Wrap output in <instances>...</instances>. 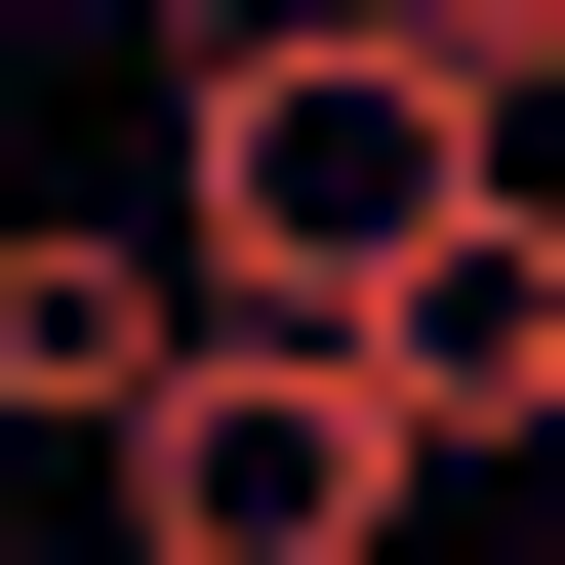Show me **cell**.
Instances as JSON below:
<instances>
[{"label":"cell","instance_id":"obj_1","mask_svg":"<svg viewBox=\"0 0 565 565\" xmlns=\"http://www.w3.org/2000/svg\"><path fill=\"white\" fill-rule=\"evenodd\" d=\"M445 202H484V121L404 82L364 0H202L162 41V282L202 323H323V364H364V282L445 243Z\"/></svg>","mask_w":565,"mask_h":565},{"label":"cell","instance_id":"obj_2","mask_svg":"<svg viewBox=\"0 0 565 565\" xmlns=\"http://www.w3.org/2000/svg\"><path fill=\"white\" fill-rule=\"evenodd\" d=\"M82 484H121V565H404V525H445V484H404V404L323 364V323H202Z\"/></svg>","mask_w":565,"mask_h":565},{"label":"cell","instance_id":"obj_3","mask_svg":"<svg viewBox=\"0 0 565 565\" xmlns=\"http://www.w3.org/2000/svg\"><path fill=\"white\" fill-rule=\"evenodd\" d=\"M364 404H404V484H484V445H565V202H525V162H484L445 243L364 282Z\"/></svg>","mask_w":565,"mask_h":565},{"label":"cell","instance_id":"obj_4","mask_svg":"<svg viewBox=\"0 0 565 565\" xmlns=\"http://www.w3.org/2000/svg\"><path fill=\"white\" fill-rule=\"evenodd\" d=\"M162 364H202V282H162V202H0V445H121Z\"/></svg>","mask_w":565,"mask_h":565},{"label":"cell","instance_id":"obj_5","mask_svg":"<svg viewBox=\"0 0 565 565\" xmlns=\"http://www.w3.org/2000/svg\"><path fill=\"white\" fill-rule=\"evenodd\" d=\"M525 484H565V445H525Z\"/></svg>","mask_w":565,"mask_h":565}]
</instances>
